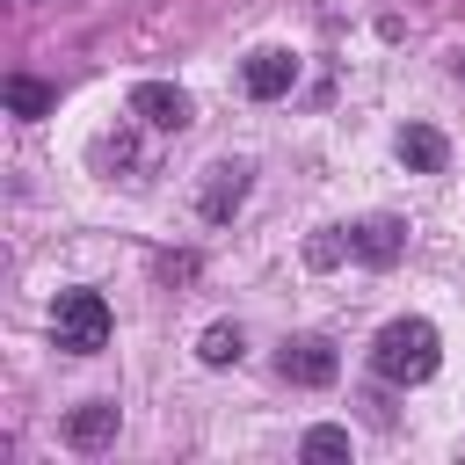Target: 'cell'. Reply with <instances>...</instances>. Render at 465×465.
<instances>
[{
	"label": "cell",
	"mask_w": 465,
	"mask_h": 465,
	"mask_svg": "<svg viewBox=\"0 0 465 465\" xmlns=\"http://www.w3.org/2000/svg\"><path fill=\"white\" fill-rule=\"evenodd\" d=\"M436 363H443V334L429 327V320H385L378 327V341H371V371L385 378V385H421V378H436Z\"/></svg>",
	"instance_id": "1"
},
{
	"label": "cell",
	"mask_w": 465,
	"mask_h": 465,
	"mask_svg": "<svg viewBox=\"0 0 465 465\" xmlns=\"http://www.w3.org/2000/svg\"><path fill=\"white\" fill-rule=\"evenodd\" d=\"M109 298L102 291H65L58 298V312H51V334H58V349L65 356H94V349H109Z\"/></svg>",
	"instance_id": "2"
},
{
	"label": "cell",
	"mask_w": 465,
	"mask_h": 465,
	"mask_svg": "<svg viewBox=\"0 0 465 465\" xmlns=\"http://www.w3.org/2000/svg\"><path fill=\"white\" fill-rule=\"evenodd\" d=\"M276 371H283L291 385L320 392V385H334V378H341V356H334V341H327V334H291V341L276 349Z\"/></svg>",
	"instance_id": "3"
},
{
	"label": "cell",
	"mask_w": 465,
	"mask_h": 465,
	"mask_svg": "<svg viewBox=\"0 0 465 465\" xmlns=\"http://www.w3.org/2000/svg\"><path fill=\"white\" fill-rule=\"evenodd\" d=\"M349 254H356L363 269H392V262L407 254V218H392V211L356 218V225H349Z\"/></svg>",
	"instance_id": "4"
},
{
	"label": "cell",
	"mask_w": 465,
	"mask_h": 465,
	"mask_svg": "<svg viewBox=\"0 0 465 465\" xmlns=\"http://www.w3.org/2000/svg\"><path fill=\"white\" fill-rule=\"evenodd\" d=\"M247 189H254V167H247V160H218V167H211V182H203V196H196L203 225H225V218L247 203Z\"/></svg>",
	"instance_id": "5"
},
{
	"label": "cell",
	"mask_w": 465,
	"mask_h": 465,
	"mask_svg": "<svg viewBox=\"0 0 465 465\" xmlns=\"http://www.w3.org/2000/svg\"><path fill=\"white\" fill-rule=\"evenodd\" d=\"M131 116H138L145 131H182V124H189V94H182L174 80H138V87H131Z\"/></svg>",
	"instance_id": "6"
},
{
	"label": "cell",
	"mask_w": 465,
	"mask_h": 465,
	"mask_svg": "<svg viewBox=\"0 0 465 465\" xmlns=\"http://www.w3.org/2000/svg\"><path fill=\"white\" fill-rule=\"evenodd\" d=\"M240 87H247L254 102H276V94L298 87V58H291V51H254V58L240 65Z\"/></svg>",
	"instance_id": "7"
},
{
	"label": "cell",
	"mask_w": 465,
	"mask_h": 465,
	"mask_svg": "<svg viewBox=\"0 0 465 465\" xmlns=\"http://www.w3.org/2000/svg\"><path fill=\"white\" fill-rule=\"evenodd\" d=\"M65 443L73 450H109L116 443V400H87L65 414Z\"/></svg>",
	"instance_id": "8"
},
{
	"label": "cell",
	"mask_w": 465,
	"mask_h": 465,
	"mask_svg": "<svg viewBox=\"0 0 465 465\" xmlns=\"http://www.w3.org/2000/svg\"><path fill=\"white\" fill-rule=\"evenodd\" d=\"M400 160H407L414 174H443L450 145H443V131H436V124H407V131H400Z\"/></svg>",
	"instance_id": "9"
},
{
	"label": "cell",
	"mask_w": 465,
	"mask_h": 465,
	"mask_svg": "<svg viewBox=\"0 0 465 465\" xmlns=\"http://www.w3.org/2000/svg\"><path fill=\"white\" fill-rule=\"evenodd\" d=\"M7 109H15L22 124H36V116L58 109V87H51V80H29V73H7Z\"/></svg>",
	"instance_id": "10"
},
{
	"label": "cell",
	"mask_w": 465,
	"mask_h": 465,
	"mask_svg": "<svg viewBox=\"0 0 465 465\" xmlns=\"http://www.w3.org/2000/svg\"><path fill=\"white\" fill-rule=\"evenodd\" d=\"M298 458H312V465H327V458H349V429H334V421H312V429L298 436Z\"/></svg>",
	"instance_id": "11"
},
{
	"label": "cell",
	"mask_w": 465,
	"mask_h": 465,
	"mask_svg": "<svg viewBox=\"0 0 465 465\" xmlns=\"http://www.w3.org/2000/svg\"><path fill=\"white\" fill-rule=\"evenodd\" d=\"M196 356L211 363V371H225V363H240V327H203V341H196Z\"/></svg>",
	"instance_id": "12"
},
{
	"label": "cell",
	"mask_w": 465,
	"mask_h": 465,
	"mask_svg": "<svg viewBox=\"0 0 465 465\" xmlns=\"http://www.w3.org/2000/svg\"><path fill=\"white\" fill-rule=\"evenodd\" d=\"M341 254H349V232H312V240H305V262H312V269H334Z\"/></svg>",
	"instance_id": "13"
},
{
	"label": "cell",
	"mask_w": 465,
	"mask_h": 465,
	"mask_svg": "<svg viewBox=\"0 0 465 465\" xmlns=\"http://www.w3.org/2000/svg\"><path fill=\"white\" fill-rule=\"evenodd\" d=\"M458 73H465V65H458Z\"/></svg>",
	"instance_id": "14"
}]
</instances>
